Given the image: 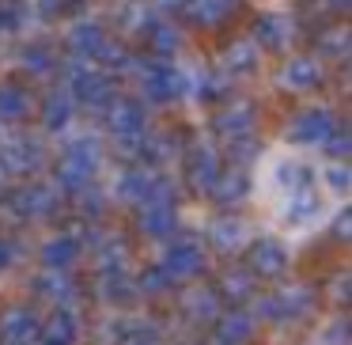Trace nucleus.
Here are the masks:
<instances>
[]
</instances>
